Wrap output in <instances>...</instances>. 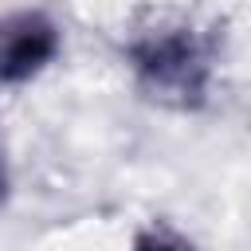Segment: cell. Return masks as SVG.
Listing matches in <instances>:
<instances>
[{
	"mask_svg": "<svg viewBox=\"0 0 251 251\" xmlns=\"http://www.w3.org/2000/svg\"><path fill=\"white\" fill-rule=\"evenodd\" d=\"M129 71L137 90L169 110H200L216 82V47L188 20H165L133 35Z\"/></svg>",
	"mask_w": 251,
	"mask_h": 251,
	"instance_id": "cell-1",
	"label": "cell"
},
{
	"mask_svg": "<svg viewBox=\"0 0 251 251\" xmlns=\"http://www.w3.org/2000/svg\"><path fill=\"white\" fill-rule=\"evenodd\" d=\"M63 47V35H59V24L39 12V8H24V12H12L4 20V31H0V78L8 90L24 86V82H35L59 55Z\"/></svg>",
	"mask_w": 251,
	"mask_h": 251,
	"instance_id": "cell-2",
	"label": "cell"
},
{
	"mask_svg": "<svg viewBox=\"0 0 251 251\" xmlns=\"http://www.w3.org/2000/svg\"><path fill=\"white\" fill-rule=\"evenodd\" d=\"M133 251H196V247L184 235H176V231H169L161 224H149V227H141L133 235Z\"/></svg>",
	"mask_w": 251,
	"mask_h": 251,
	"instance_id": "cell-3",
	"label": "cell"
}]
</instances>
